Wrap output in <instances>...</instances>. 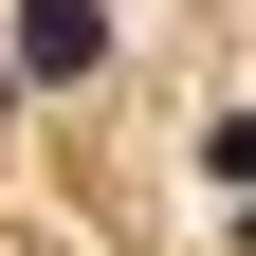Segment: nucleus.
<instances>
[{
    "mask_svg": "<svg viewBox=\"0 0 256 256\" xmlns=\"http://www.w3.org/2000/svg\"><path fill=\"white\" fill-rule=\"evenodd\" d=\"M92 55H110V18H92V0H18V74H37V92H74Z\"/></svg>",
    "mask_w": 256,
    "mask_h": 256,
    "instance_id": "obj_1",
    "label": "nucleus"
}]
</instances>
